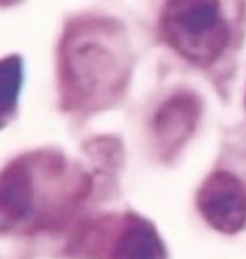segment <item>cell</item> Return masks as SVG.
<instances>
[{"mask_svg": "<svg viewBox=\"0 0 246 259\" xmlns=\"http://www.w3.org/2000/svg\"><path fill=\"white\" fill-rule=\"evenodd\" d=\"M127 76L126 46L112 25L78 23L63 40L60 79L67 107L93 110L112 101Z\"/></svg>", "mask_w": 246, "mask_h": 259, "instance_id": "obj_1", "label": "cell"}, {"mask_svg": "<svg viewBox=\"0 0 246 259\" xmlns=\"http://www.w3.org/2000/svg\"><path fill=\"white\" fill-rule=\"evenodd\" d=\"M161 32L184 60L200 67L216 63L229 41L219 0H165Z\"/></svg>", "mask_w": 246, "mask_h": 259, "instance_id": "obj_2", "label": "cell"}, {"mask_svg": "<svg viewBox=\"0 0 246 259\" xmlns=\"http://www.w3.org/2000/svg\"><path fill=\"white\" fill-rule=\"evenodd\" d=\"M78 248L90 254L98 253L101 259H167L156 227L135 213L93 224L78 239Z\"/></svg>", "mask_w": 246, "mask_h": 259, "instance_id": "obj_3", "label": "cell"}, {"mask_svg": "<svg viewBox=\"0 0 246 259\" xmlns=\"http://www.w3.org/2000/svg\"><path fill=\"white\" fill-rule=\"evenodd\" d=\"M196 204L203 220L217 232L234 235L246 226V188L228 171H216L203 180Z\"/></svg>", "mask_w": 246, "mask_h": 259, "instance_id": "obj_4", "label": "cell"}, {"mask_svg": "<svg viewBox=\"0 0 246 259\" xmlns=\"http://www.w3.org/2000/svg\"><path fill=\"white\" fill-rule=\"evenodd\" d=\"M200 116V102L191 93H176L156 111L152 128L159 151L164 156L176 153L191 136Z\"/></svg>", "mask_w": 246, "mask_h": 259, "instance_id": "obj_5", "label": "cell"}, {"mask_svg": "<svg viewBox=\"0 0 246 259\" xmlns=\"http://www.w3.org/2000/svg\"><path fill=\"white\" fill-rule=\"evenodd\" d=\"M34 213L29 159L16 160L2 174V229L8 230Z\"/></svg>", "mask_w": 246, "mask_h": 259, "instance_id": "obj_6", "label": "cell"}, {"mask_svg": "<svg viewBox=\"0 0 246 259\" xmlns=\"http://www.w3.org/2000/svg\"><path fill=\"white\" fill-rule=\"evenodd\" d=\"M22 85V61L8 57L2 61V122L13 113Z\"/></svg>", "mask_w": 246, "mask_h": 259, "instance_id": "obj_7", "label": "cell"}, {"mask_svg": "<svg viewBox=\"0 0 246 259\" xmlns=\"http://www.w3.org/2000/svg\"><path fill=\"white\" fill-rule=\"evenodd\" d=\"M2 2H5V4H11V2H14V0H2Z\"/></svg>", "mask_w": 246, "mask_h": 259, "instance_id": "obj_8", "label": "cell"}]
</instances>
